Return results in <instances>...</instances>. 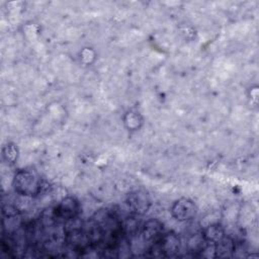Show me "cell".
I'll return each mask as SVG.
<instances>
[{"mask_svg": "<svg viewBox=\"0 0 259 259\" xmlns=\"http://www.w3.org/2000/svg\"><path fill=\"white\" fill-rule=\"evenodd\" d=\"M12 185L14 191L25 197L37 196L42 190V179L33 170L19 169L15 172Z\"/></svg>", "mask_w": 259, "mask_h": 259, "instance_id": "6da1fadb", "label": "cell"}, {"mask_svg": "<svg viewBox=\"0 0 259 259\" xmlns=\"http://www.w3.org/2000/svg\"><path fill=\"white\" fill-rule=\"evenodd\" d=\"M19 151L17 146L14 143L6 144L2 149V156L6 163L14 164L18 159Z\"/></svg>", "mask_w": 259, "mask_h": 259, "instance_id": "30bf717a", "label": "cell"}, {"mask_svg": "<svg viewBox=\"0 0 259 259\" xmlns=\"http://www.w3.org/2000/svg\"><path fill=\"white\" fill-rule=\"evenodd\" d=\"M181 242L174 232L163 233L161 237L149 245L147 251L151 257H175L180 251Z\"/></svg>", "mask_w": 259, "mask_h": 259, "instance_id": "7a4b0ae2", "label": "cell"}, {"mask_svg": "<svg viewBox=\"0 0 259 259\" xmlns=\"http://www.w3.org/2000/svg\"><path fill=\"white\" fill-rule=\"evenodd\" d=\"M164 225L158 219H149L147 220L141 229V235L145 243H149L151 245L155 241H157L161 235L163 234Z\"/></svg>", "mask_w": 259, "mask_h": 259, "instance_id": "8992f818", "label": "cell"}, {"mask_svg": "<svg viewBox=\"0 0 259 259\" xmlns=\"http://www.w3.org/2000/svg\"><path fill=\"white\" fill-rule=\"evenodd\" d=\"M122 122L124 127L130 132L139 131L144 124V118L142 114L134 109L127 110L122 116Z\"/></svg>", "mask_w": 259, "mask_h": 259, "instance_id": "9c48e42d", "label": "cell"}, {"mask_svg": "<svg viewBox=\"0 0 259 259\" xmlns=\"http://www.w3.org/2000/svg\"><path fill=\"white\" fill-rule=\"evenodd\" d=\"M236 243L233 238L225 236L214 245V258H231L235 255Z\"/></svg>", "mask_w": 259, "mask_h": 259, "instance_id": "ba28073f", "label": "cell"}, {"mask_svg": "<svg viewBox=\"0 0 259 259\" xmlns=\"http://www.w3.org/2000/svg\"><path fill=\"white\" fill-rule=\"evenodd\" d=\"M200 234L204 243L212 245H215L226 236L224 227L219 223H212L207 225L204 229L201 230Z\"/></svg>", "mask_w": 259, "mask_h": 259, "instance_id": "52a82bcc", "label": "cell"}, {"mask_svg": "<svg viewBox=\"0 0 259 259\" xmlns=\"http://www.w3.org/2000/svg\"><path fill=\"white\" fill-rule=\"evenodd\" d=\"M81 212V205L79 201L73 196H66L62 198L59 203L51 209L50 222L53 223H67L75 220Z\"/></svg>", "mask_w": 259, "mask_h": 259, "instance_id": "3957f363", "label": "cell"}, {"mask_svg": "<svg viewBox=\"0 0 259 259\" xmlns=\"http://www.w3.org/2000/svg\"><path fill=\"white\" fill-rule=\"evenodd\" d=\"M171 215L174 220L180 223L192 221L197 214V206L195 202L187 197L176 199L170 208Z\"/></svg>", "mask_w": 259, "mask_h": 259, "instance_id": "5b68a950", "label": "cell"}, {"mask_svg": "<svg viewBox=\"0 0 259 259\" xmlns=\"http://www.w3.org/2000/svg\"><path fill=\"white\" fill-rule=\"evenodd\" d=\"M125 204L127 205L131 213L141 217L149 211L152 202L150 195L146 190L136 189L126 194Z\"/></svg>", "mask_w": 259, "mask_h": 259, "instance_id": "277c9868", "label": "cell"}]
</instances>
